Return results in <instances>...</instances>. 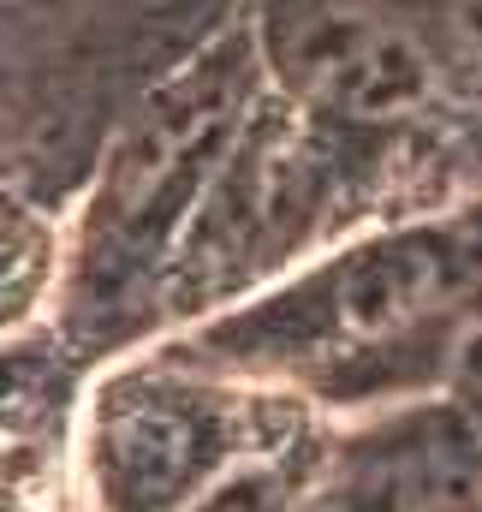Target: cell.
Wrapping results in <instances>:
<instances>
[{
    "instance_id": "cell-6",
    "label": "cell",
    "mask_w": 482,
    "mask_h": 512,
    "mask_svg": "<svg viewBox=\"0 0 482 512\" xmlns=\"http://www.w3.org/2000/svg\"><path fill=\"white\" fill-rule=\"evenodd\" d=\"M0 512H36V495L24 489V477H18V471H12V477L0 471Z\"/></svg>"
},
{
    "instance_id": "cell-4",
    "label": "cell",
    "mask_w": 482,
    "mask_h": 512,
    "mask_svg": "<svg viewBox=\"0 0 482 512\" xmlns=\"http://www.w3.org/2000/svg\"><path fill=\"white\" fill-rule=\"evenodd\" d=\"M274 60L292 90L346 120H411L435 102L423 42L358 0H304L274 24Z\"/></svg>"
},
{
    "instance_id": "cell-5",
    "label": "cell",
    "mask_w": 482,
    "mask_h": 512,
    "mask_svg": "<svg viewBox=\"0 0 482 512\" xmlns=\"http://www.w3.org/2000/svg\"><path fill=\"white\" fill-rule=\"evenodd\" d=\"M54 274V239L42 215L0 191V328L24 322Z\"/></svg>"
},
{
    "instance_id": "cell-1",
    "label": "cell",
    "mask_w": 482,
    "mask_h": 512,
    "mask_svg": "<svg viewBox=\"0 0 482 512\" xmlns=\"http://www.w3.org/2000/svg\"><path fill=\"white\" fill-rule=\"evenodd\" d=\"M482 274V221H423L322 262L298 286L209 328V346L239 358H340L411 334L423 316L465 298Z\"/></svg>"
},
{
    "instance_id": "cell-7",
    "label": "cell",
    "mask_w": 482,
    "mask_h": 512,
    "mask_svg": "<svg viewBox=\"0 0 482 512\" xmlns=\"http://www.w3.org/2000/svg\"><path fill=\"white\" fill-rule=\"evenodd\" d=\"M423 512H477L471 501H435V507H423Z\"/></svg>"
},
{
    "instance_id": "cell-2",
    "label": "cell",
    "mask_w": 482,
    "mask_h": 512,
    "mask_svg": "<svg viewBox=\"0 0 482 512\" xmlns=\"http://www.w3.org/2000/svg\"><path fill=\"white\" fill-rule=\"evenodd\" d=\"M244 96H250V48L221 42L137 114V126L125 131V143L102 173L96 215H90L84 274L96 292H120L167 239V227L191 209L209 161L227 149L239 126Z\"/></svg>"
},
{
    "instance_id": "cell-3",
    "label": "cell",
    "mask_w": 482,
    "mask_h": 512,
    "mask_svg": "<svg viewBox=\"0 0 482 512\" xmlns=\"http://www.w3.org/2000/svg\"><path fill=\"white\" fill-rule=\"evenodd\" d=\"M239 459V417L179 376H131L96 405V483L120 512H173Z\"/></svg>"
}]
</instances>
